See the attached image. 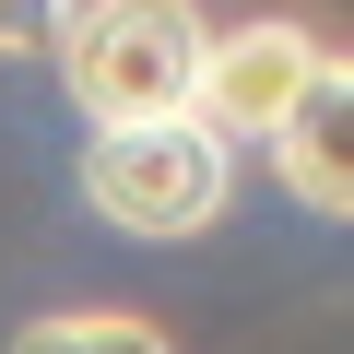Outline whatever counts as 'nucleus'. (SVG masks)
<instances>
[{"label": "nucleus", "instance_id": "nucleus-1", "mask_svg": "<svg viewBox=\"0 0 354 354\" xmlns=\"http://www.w3.org/2000/svg\"><path fill=\"white\" fill-rule=\"evenodd\" d=\"M201 36H213L201 0H71L48 59L95 130H142V118H189Z\"/></svg>", "mask_w": 354, "mask_h": 354}, {"label": "nucleus", "instance_id": "nucleus-2", "mask_svg": "<svg viewBox=\"0 0 354 354\" xmlns=\"http://www.w3.org/2000/svg\"><path fill=\"white\" fill-rule=\"evenodd\" d=\"M83 201L118 236H201L236 201V153L201 118H142V130H95L83 153Z\"/></svg>", "mask_w": 354, "mask_h": 354}, {"label": "nucleus", "instance_id": "nucleus-3", "mask_svg": "<svg viewBox=\"0 0 354 354\" xmlns=\"http://www.w3.org/2000/svg\"><path fill=\"white\" fill-rule=\"evenodd\" d=\"M330 48L307 36V24H283V12H260V24H236V36H201V83H189V118L236 153V142H272V118L295 106V83L319 71Z\"/></svg>", "mask_w": 354, "mask_h": 354}, {"label": "nucleus", "instance_id": "nucleus-4", "mask_svg": "<svg viewBox=\"0 0 354 354\" xmlns=\"http://www.w3.org/2000/svg\"><path fill=\"white\" fill-rule=\"evenodd\" d=\"M272 177H283V201H307L319 225L354 213V71L319 59L295 83V106L272 118Z\"/></svg>", "mask_w": 354, "mask_h": 354}, {"label": "nucleus", "instance_id": "nucleus-5", "mask_svg": "<svg viewBox=\"0 0 354 354\" xmlns=\"http://www.w3.org/2000/svg\"><path fill=\"white\" fill-rule=\"evenodd\" d=\"M12 354H165V330L130 307H59V319H24Z\"/></svg>", "mask_w": 354, "mask_h": 354}, {"label": "nucleus", "instance_id": "nucleus-6", "mask_svg": "<svg viewBox=\"0 0 354 354\" xmlns=\"http://www.w3.org/2000/svg\"><path fill=\"white\" fill-rule=\"evenodd\" d=\"M59 12H71V0H0V59H12V48H48Z\"/></svg>", "mask_w": 354, "mask_h": 354}]
</instances>
